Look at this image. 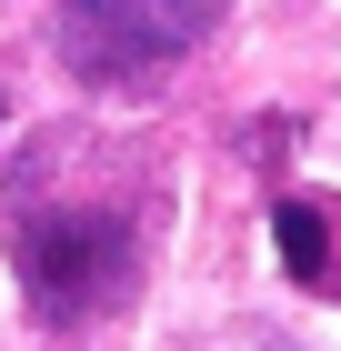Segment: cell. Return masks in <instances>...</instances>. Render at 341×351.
<instances>
[{
	"mask_svg": "<svg viewBox=\"0 0 341 351\" xmlns=\"http://www.w3.org/2000/svg\"><path fill=\"white\" fill-rule=\"evenodd\" d=\"M21 291L30 311L51 331L91 322V311H110V301L131 291V271H141V241H131V221L121 211H51V221H30L21 231Z\"/></svg>",
	"mask_w": 341,
	"mask_h": 351,
	"instance_id": "cell-1",
	"label": "cell"
},
{
	"mask_svg": "<svg viewBox=\"0 0 341 351\" xmlns=\"http://www.w3.org/2000/svg\"><path fill=\"white\" fill-rule=\"evenodd\" d=\"M51 51L91 90H151V81H171L191 60V40L161 21V0H60Z\"/></svg>",
	"mask_w": 341,
	"mask_h": 351,
	"instance_id": "cell-2",
	"label": "cell"
},
{
	"mask_svg": "<svg viewBox=\"0 0 341 351\" xmlns=\"http://www.w3.org/2000/svg\"><path fill=\"white\" fill-rule=\"evenodd\" d=\"M271 251H281L291 281H321V271H331V231H321L311 201H281V211H271Z\"/></svg>",
	"mask_w": 341,
	"mask_h": 351,
	"instance_id": "cell-3",
	"label": "cell"
},
{
	"mask_svg": "<svg viewBox=\"0 0 341 351\" xmlns=\"http://www.w3.org/2000/svg\"><path fill=\"white\" fill-rule=\"evenodd\" d=\"M221 10H231V0H161V21L181 30L191 51H201V40H211V21H221Z\"/></svg>",
	"mask_w": 341,
	"mask_h": 351,
	"instance_id": "cell-4",
	"label": "cell"
}]
</instances>
